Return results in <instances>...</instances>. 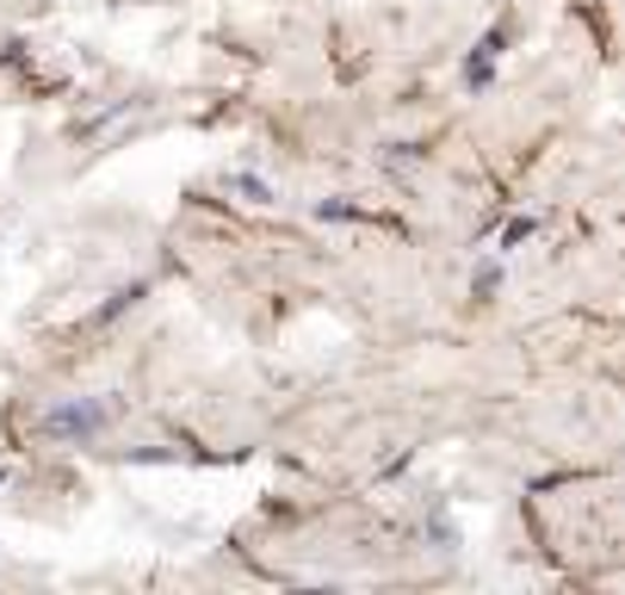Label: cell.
Here are the masks:
<instances>
[{"instance_id":"obj_1","label":"cell","mask_w":625,"mask_h":595,"mask_svg":"<svg viewBox=\"0 0 625 595\" xmlns=\"http://www.w3.org/2000/svg\"><path fill=\"white\" fill-rule=\"evenodd\" d=\"M106 423H112V409L99 404V397H69V404L44 409V435H50V441H75V447L99 441Z\"/></svg>"}]
</instances>
